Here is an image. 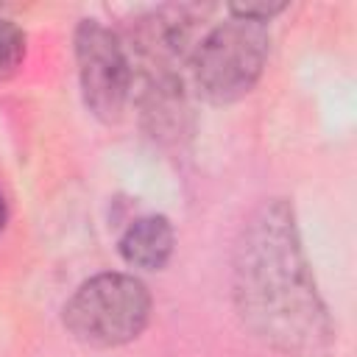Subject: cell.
Instances as JSON below:
<instances>
[{"mask_svg": "<svg viewBox=\"0 0 357 357\" xmlns=\"http://www.w3.org/2000/svg\"><path fill=\"white\" fill-rule=\"evenodd\" d=\"M231 293L243 326L279 354L324 357L335 343L296 209L284 198L262 201L245 218L231 257Z\"/></svg>", "mask_w": 357, "mask_h": 357, "instance_id": "cell-1", "label": "cell"}, {"mask_svg": "<svg viewBox=\"0 0 357 357\" xmlns=\"http://www.w3.org/2000/svg\"><path fill=\"white\" fill-rule=\"evenodd\" d=\"M271 50V31L262 22L229 17L209 25L190 53V75L209 103H234L254 89Z\"/></svg>", "mask_w": 357, "mask_h": 357, "instance_id": "cell-2", "label": "cell"}, {"mask_svg": "<svg viewBox=\"0 0 357 357\" xmlns=\"http://www.w3.org/2000/svg\"><path fill=\"white\" fill-rule=\"evenodd\" d=\"M67 332L95 349H114L142 335L151 318V293L134 273L106 271L67 298L61 310Z\"/></svg>", "mask_w": 357, "mask_h": 357, "instance_id": "cell-3", "label": "cell"}, {"mask_svg": "<svg viewBox=\"0 0 357 357\" xmlns=\"http://www.w3.org/2000/svg\"><path fill=\"white\" fill-rule=\"evenodd\" d=\"M75 64L84 106L103 123H117L134 89L128 47L98 20H81L75 28Z\"/></svg>", "mask_w": 357, "mask_h": 357, "instance_id": "cell-4", "label": "cell"}, {"mask_svg": "<svg viewBox=\"0 0 357 357\" xmlns=\"http://www.w3.org/2000/svg\"><path fill=\"white\" fill-rule=\"evenodd\" d=\"M176 234L165 215H142L126 226L117 251L126 265L137 271H162L173 257Z\"/></svg>", "mask_w": 357, "mask_h": 357, "instance_id": "cell-5", "label": "cell"}, {"mask_svg": "<svg viewBox=\"0 0 357 357\" xmlns=\"http://www.w3.org/2000/svg\"><path fill=\"white\" fill-rule=\"evenodd\" d=\"M25 59V33L11 20L0 17V78L14 73Z\"/></svg>", "mask_w": 357, "mask_h": 357, "instance_id": "cell-6", "label": "cell"}, {"mask_svg": "<svg viewBox=\"0 0 357 357\" xmlns=\"http://www.w3.org/2000/svg\"><path fill=\"white\" fill-rule=\"evenodd\" d=\"M287 6L284 3H231L229 6V17L237 20H251V22H262L268 25L276 14H282Z\"/></svg>", "mask_w": 357, "mask_h": 357, "instance_id": "cell-7", "label": "cell"}, {"mask_svg": "<svg viewBox=\"0 0 357 357\" xmlns=\"http://www.w3.org/2000/svg\"><path fill=\"white\" fill-rule=\"evenodd\" d=\"M6 223H8V206H6V198H3V192H0V234H3Z\"/></svg>", "mask_w": 357, "mask_h": 357, "instance_id": "cell-8", "label": "cell"}]
</instances>
